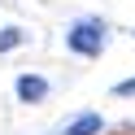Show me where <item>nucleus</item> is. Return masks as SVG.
I'll use <instances>...</instances> for the list:
<instances>
[{
	"mask_svg": "<svg viewBox=\"0 0 135 135\" xmlns=\"http://www.w3.org/2000/svg\"><path fill=\"white\" fill-rule=\"evenodd\" d=\"M22 39H26V31H18V26H9V31H0V52H9V48H18Z\"/></svg>",
	"mask_w": 135,
	"mask_h": 135,
	"instance_id": "nucleus-4",
	"label": "nucleus"
},
{
	"mask_svg": "<svg viewBox=\"0 0 135 135\" xmlns=\"http://www.w3.org/2000/svg\"><path fill=\"white\" fill-rule=\"evenodd\" d=\"M105 44H109V26L100 18H79L70 31H65V48L79 52V57H100Z\"/></svg>",
	"mask_w": 135,
	"mask_h": 135,
	"instance_id": "nucleus-1",
	"label": "nucleus"
},
{
	"mask_svg": "<svg viewBox=\"0 0 135 135\" xmlns=\"http://www.w3.org/2000/svg\"><path fill=\"white\" fill-rule=\"evenodd\" d=\"M100 131H105V118H100V113H79L70 126H61L57 135H100Z\"/></svg>",
	"mask_w": 135,
	"mask_h": 135,
	"instance_id": "nucleus-3",
	"label": "nucleus"
},
{
	"mask_svg": "<svg viewBox=\"0 0 135 135\" xmlns=\"http://www.w3.org/2000/svg\"><path fill=\"white\" fill-rule=\"evenodd\" d=\"M13 91H18L22 105H39V100L48 96V79H44V74H18Z\"/></svg>",
	"mask_w": 135,
	"mask_h": 135,
	"instance_id": "nucleus-2",
	"label": "nucleus"
},
{
	"mask_svg": "<svg viewBox=\"0 0 135 135\" xmlns=\"http://www.w3.org/2000/svg\"><path fill=\"white\" fill-rule=\"evenodd\" d=\"M113 96H135V79H126V83H118V87H113Z\"/></svg>",
	"mask_w": 135,
	"mask_h": 135,
	"instance_id": "nucleus-5",
	"label": "nucleus"
}]
</instances>
